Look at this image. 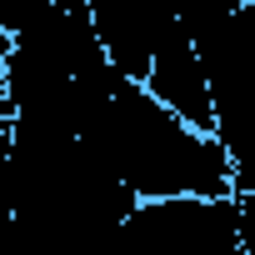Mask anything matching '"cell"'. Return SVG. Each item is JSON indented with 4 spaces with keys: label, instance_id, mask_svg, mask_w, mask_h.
<instances>
[{
    "label": "cell",
    "instance_id": "cell-1",
    "mask_svg": "<svg viewBox=\"0 0 255 255\" xmlns=\"http://www.w3.org/2000/svg\"><path fill=\"white\" fill-rule=\"evenodd\" d=\"M75 135L130 185L140 200H230L235 160L220 135H205L170 115L115 60L75 75Z\"/></svg>",
    "mask_w": 255,
    "mask_h": 255
},
{
    "label": "cell",
    "instance_id": "cell-2",
    "mask_svg": "<svg viewBox=\"0 0 255 255\" xmlns=\"http://www.w3.org/2000/svg\"><path fill=\"white\" fill-rule=\"evenodd\" d=\"M210 105H215V135L235 160V180L255 170V5H240L220 30L195 40Z\"/></svg>",
    "mask_w": 255,
    "mask_h": 255
},
{
    "label": "cell",
    "instance_id": "cell-3",
    "mask_svg": "<svg viewBox=\"0 0 255 255\" xmlns=\"http://www.w3.org/2000/svg\"><path fill=\"white\" fill-rule=\"evenodd\" d=\"M145 90H150L170 115H180L185 125H195V130L215 135L210 80H205V65H200L195 40H190L180 25L160 40V50H155V60H150V75H145Z\"/></svg>",
    "mask_w": 255,
    "mask_h": 255
},
{
    "label": "cell",
    "instance_id": "cell-4",
    "mask_svg": "<svg viewBox=\"0 0 255 255\" xmlns=\"http://www.w3.org/2000/svg\"><path fill=\"white\" fill-rule=\"evenodd\" d=\"M175 5V25L190 35V40H205L210 30H220L245 0H170Z\"/></svg>",
    "mask_w": 255,
    "mask_h": 255
}]
</instances>
